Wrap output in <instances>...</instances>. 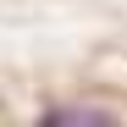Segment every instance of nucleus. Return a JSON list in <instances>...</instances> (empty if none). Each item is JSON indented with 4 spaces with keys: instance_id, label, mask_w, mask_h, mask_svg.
<instances>
[{
    "instance_id": "obj_1",
    "label": "nucleus",
    "mask_w": 127,
    "mask_h": 127,
    "mask_svg": "<svg viewBox=\"0 0 127 127\" xmlns=\"http://www.w3.org/2000/svg\"><path fill=\"white\" fill-rule=\"evenodd\" d=\"M39 127H116L105 111H77V105H55L39 116Z\"/></svg>"
}]
</instances>
